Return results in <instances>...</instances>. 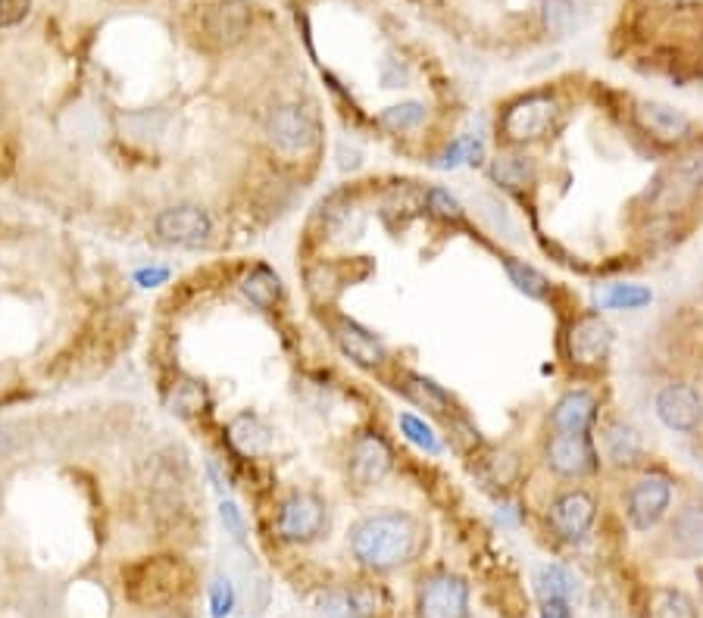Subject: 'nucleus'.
Wrapping results in <instances>:
<instances>
[{
    "mask_svg": "<svg viewBox=\"0 0 703 618\" xmlns=\"http://www.w3.org/2000/svg\"><path fill=\"white\" fill-rule=\"evenodd\" d=\"M229 437H232L234 447L241 453H247V457L263 453L269 447V432H266V425L259 422L257 415H238L232 422V428H229Z\"/></svg>",
    "mask_w": 703,
    "mask_h": 618,
    "instance_id": "nucleus-23",
    "label": "nucleus"
},
{
    "mask_svg": "<svg viewBox=\"0 0 703 618\" xmlns=\"http://www.w3.org/2000/svg\"><path fill=\"white\" fill-rule=\"evenodd\" d=\"M478 157H482V141L475 135H460L447 144L445 154L435 160V166L438 169H457L463 162H478Z\"/></svg>",
    "mask_w": 703,
    "mask_h": 618,
    "instance_id": "nucleus-30",
    "label": "nucleus"
},
{
    "mask_svg": "<svg viewBox=\"0 0 703 618\" xmlns=\"http://www.w3.org/2000/svg\"><path fill=\"white\" fill-rule=\"evenodd\" d=\"M266 135L284 154H306L319 141V122L301 104H281L266 116Z\"/></svg>",
    "mask_w": 703,
    "mask_h": 618,
    "instance_id": "nucleus-7",
    "label": "nucleus"
},
{
    "mask_svg": "<svg viewBox=\"0 0 703 618\" xmlns=\"http://www.w3.org/2000/svg\"><path fill=\"white\" fill-rule=\"evenodd\" d=\"M544 462L554 475L566 481H582L597 472L601 459L591 435H562L554 432L544 444Z\"/></svg>",
    "mask_w": 703,
    "mask_h": 618,
    "instance_id": "nucleus-6",
    "label": "nucleus"
},
{
    "mask_svg": "<svg viewBox=\"0 0 703 618\" xmlns=\"http://www.w3.org/2000/svg\"><path fill=\"white\" fill-rule=\"evenodd\" d=\"M656 415L676 435H694L703 422V400L698 388L672 381L656 393Z\"/></svg>",
    "mask_w": 703,
    "mask_h": 618,
    "instance_id": "nucleus-12",
    "label": "nucleus"
},
{
    "mask_svg": "<svg viewBox=\"0 0 703 618\" xmlns=\"http://www.w3.org/2000/svg\"><path fill=\"white\" fill-rule=\"evenodd\" d=\"M335 341L341 347L344 356H351L356 366L363 368H378L385 360H388V350L385 343L375 338L369 328H363L360 322L353 319H338L335 328H331Z\"/></svg>",
    "mask_w": 703,
    "mask_h": 618,
    "instance_id": "nucleus-16",
    "label": "nucleus"
},
{
    "mask_svg": "<svg viewBox=\"0 0 703 618\" xmlns=\"http://www.w3.org/2000/svg\"><path fill=\"white\" fill-rule=\"evenodd\" d=\"M326 504L316 494H310V490H294L279 506L276 531H279L281 541H288V544H310V541H316L326 531Z\"/></svg>",
    "mask_w": 703,
    "mask_h": 618,
    "instance_id": "nucleus-5",
    "label": "nucleus"
},
{
    "mask_svg": "<svg viewBox=\"0 0 703 618\" xmlns=\"http://www.w3.org/2000/svg\"><path fill=\"white\" fill-rule=\"evenodd\" d=\"M601 447H604V457L619 469H632L644 457V440L638 435V428H632L629 422H619V419L604 425Z\"/></svg>",
    "mask_w": 703,
    "mask_h": 618,
    "instance_id": "nucleus-17",
    "label": "nucleus"
},
{
    "mask_svg": "<svg viewBox=\"0 0 703 618\" xmlns=\"http://www.w3.org/2000/svg\"><path fill=\"white\" fill-rule=\"evenodd\" d=\"M654 300V291L644 284H609V291L601 298V306L607 310H644Z\"/></svg>",
    "mask_w": 703,
    "mask_h": 618,
    "instance_id": "nucleus-28",
    "label": "nucleus"
},
{
    "mask_svg": "<svg viewBox=\"0 0 703 618\" xmlns=\"http://www.w3.org/2000/svg\"><path fill=\"white\" fill-rule=\"evenodd\" d=\"M638 119H641V129L656 141H666V144H676L681 137L691 135V119L666 104H641L638 107Z\"/></svg>",
    "mask_w": 703,
    "mask_h": 618,
    "instance_id": "nucleus-19",
    "label": "nucleus"
},
{
    "mask_svg": "<svg viewBox=\"0 0 703 618\" xmlns=\"http://www.w3.org/2000/svg\"><path fill=\"white\" fill-rule=\"evenodd\" d=\"M594 422H597V397L591 390H566L550 410V432L591 435Z\"/></svg>",
    "mask_w": 703,
    "mask_h": 618,
    "instance_id": "nucleus-15",
    "label": "nucleus"
},
{
    "mask_svg": "<svg viewBox=\"0 0 703 618\" xmlns=\"http://www.w3.org/2000/svg\"><path fill=\"white\" fill-rule=\"evenodd\" d=\"M234 609V587L229 578H216L210 584V613L213 618L232 616Z\"/></svg>",
    "mask_w": 703,
    "mask_h": 618,
    "instance_id": "nucleus-34",
    "label": "nucleus"
},
{
    "mask_svg": "<svg viewBox=\"0 0 703 618\" xmlns=\"http://www.w3.org/2000/svg\"><path fill=\"white\" fill-rule=\"evenodd\" d=\"M420 547V525L407 512H375L351 528L353 559L373 572L407 566Z\"/></svg>",
    "mask_w": 703,
    "mask_h": 618,
    "instance_id": "nucleus-1",
    "label": "nucleus"
},
{
    "mask_svg": "<svg viewBox=\"0 0 703 618\" xmlns=\"http://www.w3.org/2000/svg\"><path fill=\"white\" fill-rule=\"evenodd\" d=\"M154 234L169 247H201L213 238V219L204 206H166L154 219Z\"/></svg>",
    "mask_w": 703,
    "mask_h": 618,
    "instance_id": "nucleus-4",
    "label": "nucleus"
},
{
    "mask_svg": "<svg viewBox=\"0 0 703 618\" xmlns=\"http://www.w3.org/2000/svg\"><path fill=\"white\" fill-rule=\"evenodd\" d=\"M172 407H175L172 412H182V415L197 412L201 407H204V388H201L197 381H185V385H179V388H175V400H172Z\"/></svg>",
    "mask_w": 703,
    "mask_h": 618,
    "instance_id": "nucleus-35",
    "label": "nucleus"
},
{
    "mask_svg": "<svg viewBox=\"0 0 703 618\" xmlns=\"http://www.w3.org/2000/svg\"><path fill=\"white\" fill-rule=\"evenodd\" d=\"M609 347H613V328L594 313L579 316L566 331V350L575 366L594 368L607 363Z\"/></svg>",
    "mask_w": 703,
    "mask_h": 618,
    "instance_id": "nucleus-11",
    "label": "nucleus"
},
{
    "mask_svg": "<svg viewBox=\"0 0 703 618\" xmlns=\"http://www.w3.org/2000/svg\"><path fill=\"white\" fill-rule=\"evenodd\" d=\"M425 113H428L425 104H420V100H407V104L381 110V113H378V125H381L385 132H391V135H403V132L420 129L422 122H425Z\"/></svg>",
    "mask_w": 703,
    "mask_h": 618,
    "instance_id": "nucleus-26",
    "label": "nucleus"
},
{
    "mask_svg": "<svg viewBox=\"0 0 703 618\" xmlns=\"http://www.w3.org/2000/svg\"><path fill=\"white\" fill-rule=\"evenodd\" d=\"M644 618H698V606L679 587H654L647 596Z\"/></svg>",
    "mask_w": 703,
    "mask_h": 618,
    "instance_id": "nucleus-21",
    "label": "nucleus"
},
{
    "mask_svg": "<svg viewBox=\"0 0 703 618\" xmlns=\"http://www.w3.org/2000/svg\"><path fill=\"white\" fill-rule=\"evenodd\" d=\"M416 613L420 618H469V584L450 572L422 578Z\"/></svg>",
    "mask_w": 703,
    "mask_h": 618,
    "instance_id": "nucleus-8",
    "label": "nucleus"
},
{
    "mask_svg": "<svg viewBox=\"0 0 703 618\" xmlns=\"http://www.w3.org/2000/svg\"><path fill=\"white\" fill-rule=\"evenodd\" d=\"M488 175L497 184L519 191V187H525V184L535 179V160L525 157V154H516V150H504V154H497L492 160Z\"/></svg>",
    "mask_w": 703,
    "mask_h": 618,
    "instance_id": "nucleus-20",
    "label": "nucleus"
},
{
    "mask_svg": "<svg viewBox=\"0 0 703 618\" xmlns=\"http://www.w3.org/2000/svg\"><path fill=\"white\" fill-rule=\"evenodd\" d=\"M241 291L257 310H272L281 300V278L269 266H254L251 272L244 275Z\"/></svg>",
    "mask_w": 703,
    "mask_h": 618,
    "instance_id": "nucleus-22",
    "label": "nucleus"
},
{
    "mask_svg": "<svg viewBox=\"0 0 703 618\" xmlns=\"http://www.w3.org/2000/svg\"><path fill=\"white\" fill-rule=\"evenodd\" d=\"M254 25V10L247 0H216L204 10V35L216 47H232L244 41Z\"/></svg>",
    "mask_w": 703,
    "mask_h": 618,
    "instance_id": "nucleus-13",
    "label": "nucleus"
},
{
    "mask_svg": "<svg viewBox=\"0 0 703 618\" xmlns=\"http://www.w3.org/2000/svg\"><path fill=\"white\" fill-rule=\"evenodd\" d=\"M400 432H403V437H407L413 447H420L422 453H428V457H438V453H441V440L435 435V428L425 425L420 415L400 412Z\"/></svg>",
    "mask_w": 703,
    "mask_h": 618,
    "instance_id": "nucleus-29",
    "label": "nucleus"
},
{
    "mask_svg": "<svg viewBox=\"0 0 703 618\" xmlns=\"http://www.w3.org/2000/svg\"><path fill=\"white\" fill-rule=\"evenodd\" d=\"M187 584V569L182 559L175 556H154V559H141L132 569H125V591L129 599L138 603L144 609L150 606H163L169 599L182 594Z\"/></svg>",
    "mask_w": 703,
    "mask_h": 618,
    "instance_id": "nucleus-2",
    "label": "nucleus"
},
{
    "mask_svg": "<svg viewBox=\"0 0 703 618\" xmlns=\"http://www.w3.org/2000/svg\"><path fill=\"white\" fill-rule=\"evenodd\" d=\"M391 462H395V457H391V447L385 444V437L373 435V432L353 437L351 453H348V475L353 478V484L373 487L391 472Z\"/></svg>",
    "mask_w": 703,
    "mask_h": 618,
    "instance_id": "nucleus-14",
    "label": "nucleus"
},
{
    "mask_svg": "<svg viewBox=\"0 0 703 618\" xmlns=\"http://www.w3.org/2000/svg\"><path fill=\"white\" fill-rule=\"evenodd\" d=\"M557 119V97L547 92L522 94L504 107V113L497 116V137H504L510 147H522L541 141L554 129Z\"/></svg>",
    "mask_w": 703,
    "mask_h": 618,
    "instance_id": "nucleus-3",
    "label": "nucleus"
},
{
    "mask_svg": "<svg viewBox=\"0 0 703 618\" xmlns=\"http://www.w3.org/2000/svg\"><path fill=\"white\" fill-rule=\"evenodd\" d=\"M407 393H410L420 407H425L428 412H438V415H447V410L453 407V397H450L441 385H435L432 378H422V375H410V378H407Z\"/></svg>",
    "mask_w": 703,
    "mask_h": 618,
    "instance_id": "nucleus-27",
    "label": "nucleus"
},
{
    "mask_svg": "<svg viewBox=\"0 0 703 618\" xmlns=\"http://www.w3.org/2000/svg\"><path fill=\"white\" fill-rule=\"evenodd\" d=\"M541 618H572V609H569L566 599H544Z\"/></svg>",
    "mask_w": 703,
    "mask_h": 618,
    "instance_id": "nucleus-39",
    "label": "nucleus"
},
{
    "mask_svg": "<svg viewBox=\"0 0 703 618\" xmlns=\"http://www.w3.org/2000/svg\"><path fill=\"white\" fill-rule=\"evenodd\" d=\"M135 281H138L141 288H157V284H166V281H169V269H166V266L138 269V272H135Z\"/></svg>",
    "mask_w": 703,
    "mask_h": 618,
    "instance_id": "nucleus-38",
    "label": "nucleus"
},
{
    "mask_svg": "<svg viewBox=\"0 0 703 618\" xmlns=\"http://www.w3.org/2000/svg\"><path fill=\"white\" fill-rule=\"evenodd\" d=\"M32 0H0V28H13L28 16Z\"/></svg>",
    "mask_w": 703,
    "mask_h": 618,
    "instance_id": "nucleus-37",
    "label": "nucleus"
},
{
    "mask_svg": "<svg viewBox=\"0 0 703 618\" xmlns=\"http://www.w3.org/2000/svg\"><path fill=\"white\" fill-rule=\"evenodd\" d=\"M425 209L435 216V219H445V222H460L463 219V206L460 201L447 191V187H432L425 194Z\"/></svg>",
    "mask_w": 703,
    "mask_h": 618,
    "instance_id": "nucleus-32",
    "label": "nucleus"
},
{
    "mask_svg": "<svg viewBox=\"0 0 703 618\" xmlns=\"http://www.w3.org/2000/svg\"><path fill=\"white\" fill-rule=\"evenodd\" d=\"M544 10V25L554 38H562L575 25V0H541Z\"/></svg>",
    "mask_w": 703,
    "mask_h": 618,
    "instance_id": "nucleus-31",
    "label": "nucleus"
},
{
    "mask_svg": "<svg viewBox=\"0 0 703 618\" xmlns=\"http://www.w3.org/2000/svg\"><path fill=\"white\" fill-rule=\"evenodd\" d=\"M319 616L323 618H363V606L360 599L353 594H344V591H331V594L323 596L319 603Z\"/></svg>",
    "mask_w": 703,
    "mask_h": 618,
    "instance_id": "nucleus-33",
    "label": "nucleus"
},
{
    "mask_svg": "<svg viewBox=\"0 0 703 618\" xmlns=\"http://www.w3.org/2000/svg\"><path fill=\"white\" fill-rule=\"evenodd\" d=\"M504 269H507L510 281L516 284V291H522L525 298L544 300L547 294H550V281H547L535 266H529V263H522V259L507 256V259H504Z\"/></svg>",
    "mask_w": 703,
    "mask_h": 618,
    "instance_id": "nucleus-25",
    "label": "nucleus"
},
{
    "mask_svg": "<svg viewBox=\"0 0 703 618\" xmlns=\"http://www.w3.org/2000/svg\"><path fill=\"white\" fill-rule=\"evenodd\" d=\"M672 504V481L659 472L638 478L626 494V516L634 531H651L659 525L666 509Z\"/></svg>",
    "mask_w": 703,
    "mask_h": 618,
    "instance_id": "nucleus-10",
    "label": "nucleus"
},
{
    "mask_svg": "<svg viewBox=\"0 0 703 618\" xmlns=\"http://www.w3.org/2000/svg\"><path fill=\"white\" fill-rule=\"evenodd\" d=\"M594 519H597V500L582 487L562 490L547 506V522L554 528V534L566 544L582 541L594 525Z\"/></svg>",
    "mask_w": 703,
    "mask_h": 618,
    "instance_id": "nucleus-9",
    "label": "nucleus"
},
{
    "mask_svg": "<svg viewBox=\"0 0 703 618\" xmlns=\"http://www.w3.org/2000/svg\"><path fill=\"white\" fill-rule=\"evenodd\" d=\"M669 544L681 559H703V504L681 506L672 516Z\"/></svg>",
    "mask_w": 703,
    "mask_h": 618,
    "instance_id": "nucleus-18",
    "label": "nucleus"
},
{
    "mask_svg": "<svg viewBox=\"0 0 703 618\" xmlns=\"http://www.w3.org/2000/svg\"><path fill=\"white\" fill-rule=\"evenodd\" d=\"M219 519H222V525H226V531L232 534L234 541H244V537H247V522H244V516H241L238 504L222 500V504H219Z\"/></svg>",
    "mask_w": 703,
    "mask_h": 618,
    "instance_id": "nucleus-36",
    "label": "nucleus"
},
{
    "mask_svg": "<svg viewBox=\"0 0 703 618\" xmlns=\"http://www.w3.org/2000/svg\"><path fill=\"white\" fill-rule=\"evenodd\" d=\"M535 591H538L541 599H572L575 594V578L569 569H562V566H541L538 572H535Z\"/></svg>",
    "mask_w": 703,
    "mask_h": 618,
    "instance_id": "nucleus-24",
    "label": "nucleus"
}]
</instances>
